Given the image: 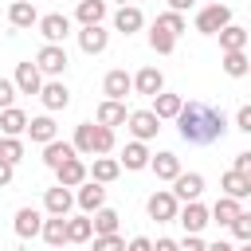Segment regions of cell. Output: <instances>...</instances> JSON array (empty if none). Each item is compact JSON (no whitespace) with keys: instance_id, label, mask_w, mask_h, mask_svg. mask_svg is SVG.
Returning <instances> with one entry per match:
<instances>
[{"instance_id":"cell-1","label":"cell","mask_w":251,"mask_h":251,"mask_svg":"<svg viewBox=\"0 0 251 251\" xmlns=\"http://www.w3.org/2000/svg\"><path fill=\"white\" fill-rule=\"evenodd\" d=\"M176 129H180V137L188 145H216V141H224L227 122L208 102H184L180 114H176Z\"/></svg>"},{"instance_id":"cell-2","label":"cell","mask_w":251,"mask_h":251,"mask_svg":"<svg viewBox=\"0 0 251 251\" xmlns=\"http://www.w3.org/2000/svg\"><path fill=\"white\" fill-rule=\"evenodd\" d=\"M67 47L63 43H43L39 47V55H35V71L39 75H51V78H59L63 71H67Z\"/></svg>"},{"instance_id":"cell-3","label":"cell","mask_w":251,"mask_h":251,"mask_svg":"<svg viewBox=\"0 0 251 251\" xmlns=\"http://www.w3.org/2000/svg\"><path fill=\"white\" fill-rule=\"evenodd\" d=\"M227 24H231V8H227V4H208V8L196 12V31H200V35H216V31H224Z\"/></svg>"},{"instance_id":"cell-4","label":"cell","mask_w":251,"mask_h":251,"mask_svg":"<svg viewBox=\"0 0 251 251\" xmlns=\"http://www.w3.org/2000/svg\"><path fill=\"white\" fill-rule=\"evenodd\" d=\"M176 196L169 192V188H157L149 200H145V212H149V220H157V224H173L176 220Z\"/></svg>"},{"instance_id":"cell-5","label":"cell","mask_w":251,"mask_h":251,"mask_svg":"<svg viewBox=\"0 0 251 251\" xmlns=\"http://www.w3.org/2000/svg\"><path fill=\"white\" fill-rule=\"evenodd\" d=\"M126 126H129L133 141H153V137L161 133V122L153 118V110H133V114H126Z\"/></svg>"},{"instance_id":"cell-6","label":"cell","mask_w":251,"mask_h":251,"mask_svg":"<svg viewBox=\"0 0 251 251\" xmlns=\"http://www.w3.org/2000/svg\"><path fill=\"white\" fill-rule=\"evenodd\" d=\"M169 192L176 196V204H180V200L192 204V200H200V192H204V176H200V173H176Z\"/></svg>"},{"instance_id":"cell-7","label":"cell","mask_w":251,"mask_h":251,"mask_svg":"<svg viewBox=\"0 0 251 251\" xmlns=\"http://www.w3.org/2000/svg\"><path fill=\"white\" fill-rule=\"evenodd\" d=\"M176 224L188 231V235H200L212 220H208V208L200 204V200H192V204H184V208H176Z\"/></svg>"},{"instance_id":"cell-8","label":"cell","mask_w":251,"mask_h":251,"mask_svg":"<svg viewBox=\"0 0 251 251\" xmlns=\"http://www.w3.org/2000/svg\"><path fill=\"white\" fill-rule=\"evenodd\" d=\"M39 35H43L47 43H63V39L71 35V20H67L63 12H47V16H39Z\"/></svg>"},{"instance_id":"cell-9","label":"cell","mask_w":251,"mask_h":251,"mask_svg":"<svg viewBox=\"0 0 251 251\" xmlns=\"http://www.w3.org/2000/svg\"><path fill=\"white\" fill-rule=\"evenodd\" d=\"M129 78H133V94H141V98H153V94L165 90V75H161L157 67H141V71L129 75Z\"/></svg>"},{"instance_id":"cell-10","label":"cell","mask_w":251,"mask_h":251,"mask_svg":"<svg viewBox=\"0 0 251 251\" xmlns=\"http://www.w3.org/2000/svg\"><path fill=\"white\" fill-rule=\"evenodd\" d=\"M75 204H78L86 216H94L98 208H106V188H102V184H94V180H82V184H78V192H75Z\"/></svg>"},{"instance_id":"cell-11","label":"cell","mask_w":251,"mask_h":251,"mask_svg":"<svg viewBox=\"0 0 251 251\" xmlns=\"http://www.w3.org/2000/svg\"><path fill=\"white\" fill-rule=\"evenodd\" d=\"M71 208H75V192L71 188H47L43 192V212L47 216H71Z\"/></svg>"},{"instance_id":"cell-12","label":"cell","mask_w":251,"mask_h":251,"mask_svg":"<svg viewBox=\"0 0 251 251\" xmlns=\"http://www.w3.org/2000/svg\"><path fill=\"white\" fill-rule=\"evenodd\" d=\"M12 86H16L20 94H39L43 75L35 71V63H31V59H27V63H16V78H12Z\"/></svg>"},{"instance_id":"cell-13","label":"cell","mask_w":251,"mask_h":251,"mask_svg":"<svg viewBox=\"0 0 251 251\" xmlns=\"http://www.w3.org/2000/svg\"><path fill=\"white\" fill-rule=\"evenodd\" d=\"M12 227H16L20 239H35L39 227H43V212H39V208H20L16 220H12Z\"/></svg>"},{"instance_id":"cell-14","label":"cell","mask_w":251,"mask_h":251,"mask_svg":"<svg viewBox=\"0 0 251 251\" xmlns=\"http://www.w3.org/2000/svg\"><path fill=\"white\" fill-rule=\"evenodd\" d=\"M78 47H82L86 55H102V51L110 47V31H106L102 24H94V27H82V31H78Z\"/></svg>"},{"instance_id":"cell-15","label":"cell","mask_w":251,"mask_h":251,"mask_svg":"<svg viewBox=\"0 0 251 251\" xmlns=\"http://www.w3.org/2000/svg\"><path fill=\"white\" fill-rule=\"evenodd\" d=\"M102 90H106L110 102H126V94H133V78H129L126 71H110V75L102 78Z\"/></svg>"},{"instance_id":"cell-16","label":"cell","mask_w":251,"mask_h":251,"mask_svg":"<svg viewBox=\"0 0 251 251\" xmlns=\"http://www.w3.org/2000/svg\"><path fill=\"white\" fill-rule=\"evenodd\" d=\"M39 102H43L47 110H67V106H71V90H67L59 78H51V82L39 86Z\"/></svg>"},{"instance_id":"cell-17","label":"cell","mask_w":251,"mask_h":251,"mask_svg":"<svg viewBox=\"0 0 251 251\" xmlns=\"http://www.w3.org/2000/svg\"><path fill=\"white\" fill-rule=\"evenodd\" d=\"M35 145H47V141H55L59 137V126L51 122V114H43V118H27V129H24Z\"/></svg>"},{"instance_id":"cell-18","label":"cell","mask_w":251,"mask_h":251,"mask_svg":"<svg viewBox=\"0 0 251 251\" xmlns=\"http://www.w3.org/2000/svg\"><path fill=\"white\" fill-rule=\"evenodd\" d=\"M149 157H153V153H149L145 141H129V145L122 149V161H118V165H126L129 173H141V169H149Z\"/></svg>"},{"instance_id":"cell-19","label":"cell","mask_w":251,"mask_h":251,"mask_svg":"<svg viewBox=\"0 0 251 251\" xmlns=\"http://www.w3.org/2000/svg\"><path fill=\"white\" fill-rule=\"evenodd\" d=\"M55 176H59V188H78V184L86 180V165H82V157L63 161V165L55 169Z\"/></svg>"},{"instance_id":"cell-20","label":"cell","mask_w":251,"mask_h":251,"mask_svg":"<svg viewBox=\"0 0 251 251\" xmlns=\"http://www.w3.org/2000/svg\"><path fill=\"white\" fill-rule=\"evenodd\" d=\"M220 184H224V196H231V200H247V196H251V176H247V173L227 169V173L220 176Z\"/></svg>"},{"instance_id":"cell-21","label":"cell","mask_w":251,"mask_h":251,"mask_svg":"<svg viewBox=\"0 0 251 251\" xmlns=\"http://www.w3.org/2000/svg\"><path fill=\"white\" fill-rule=\"evenodd\" d=\"M141 24H145V16H141V8H133V4H126V8L114 12V31H122V35L141 31Z\"/></svg>"},{"instance_id":"cell-22","label":"cell","mask_w":251,"mask_h":251,"mask_svg":"<svg viewBox=\"0 0 251 251\" xmlns=\"http://www.w3.org/2000/svg\"><path fill=\"white\" fill-rule=\"evenodd\" d=\"M180 106H184L180 94H165V90L153 94V118H157V122H173V118L180 114Z\"/></svg>"},{"instance_id":"cell-23","label":"cell","mask_w":251,"mask_h":251,"mask_svg":"<svg viewBox=\"0 0 251 251\" xmlns=\"http://www.w3.org/2000/svg\"><path fill=\"white\" fill-rule=\"evenodd\" d=\"M86 176H90L94 184H110V180L122 176V165H118L114 157H94V165L86 169Z\"/></svg>"},{"instance_id":"cell-24","label":"cell","mask_w":251,"mask_h":251,"mask_svg":"<svg viewBox=\"0 0 251 251\" xmlns=\"http://www.w3.org/2000/svg\"><path fill=\"white\" fill-rule=\"evenodd\" d=\"M8 24H12V27H31V24H39L35 4H31V0H12V8H8Z\"/></svg>"},{"instance_id":"cell-25","label":"cell","mask_w":251,"mask_h":251,"mask_svg":"<svg viewBox=\"0 0 251 251\" xmlns=\"http://www.w3.org/2000/svg\"><path fill=\"white\" fill-rule=\"evenodd\" d=\"M71 157H78L71 141H59V137H55V141H47V145H43V165H47V169H59V165H63V161H71Z\"/></svg>"},{"instance_id":"cell-26","label":"cell","mask_w":251,"mask_h":251,"mask_svg":"<svg viewBox=\"0 0 251 251\" xmlns=\"http://www.w3.org/2000/svg\"><path fill=\"white\" fill-rule=\"evenodd\" d=\"M149 169L157 173V180H173V176L180 173V157L169 153V149H161L157 157H149Z\"/></svg>"},{"instance_id":"cell-27","label":"cell","mask_w":251,"mask_h":251,"mask_svg":"<svg viewBox=\"0 0 251 251\" xmlns=\"http://www.w3.org/2000/svg\"><path fill=\"white\" fill-rule=\"evenodd\" d=\"M39 235H43L47 247H63L67 243V216H47L43 227H39Z\"/></svg>"},{"instance_id":"cell-28","label":"cell","mask_w":251,"mask_h":251,"mask_svg":"<svg viewBox=\"0 0 251 251\" xmlns=\"http://www.w3.org/2000/svg\"><path fill=\"white\" fill-rule=\"evenodd\" d=\"M75 20H78L82 27H94V24H102V20H106V0H78V8H75Z\"/></svg>"},{"instance_id":"cell-29","label":"cell","mask_w":251,"mask_h":251,"mask_svg":"<svg viewBox=\"0 0 251 251\" xmlns=\"http://www.w3.org/2000/svg\"><path fill=\"white\" fill-rule=\"evenodd\" d=\"M220 35V47H224V55L227 51H247V27H239V24H227L224 31H216Z\"/></svg>"},{"instance_id":"cell-30","label":"cell","mask_w":251,"mask_h":251,"mask_svg":"<svg viewBox=\"0 0 251 251\" xmlns=\"http://www.w3.org/2000/svg\"><path fill=\"white\" fill-rule=\"evenodd\" d=\"M0 129H4V137H20V133L27 129V114H24V110H16V106L0 110Z\"/></svg>"},{"instance_id":"cell-31","label":"cell","mask_w":251,"mask_h":251,"mask_svg":"<svg viewBox=\"0 0 251 251\" xmlns=\"http://www.w3.org/2000/svg\"><path fill=\"white\" fill-rule=\"evenodd\" d=\"M118 220H122V216H118L114 208H98V212L90 216V231H94V235H118Z\"/></svg>"},{"instance_id":"cell-32","label":"cell","mask_w":251,"mask_h":251,"mask_svg":"<svg viewBox=\"0 0 251 251\" xmlns=\"http://www.w3.org/2000/svg\"><path fill=\"white\" fill-rule=\"evenodd\" d=\"M98 126H106V129H114V126H126V102H102L98 106Z\"/></svg>"},{"instance_id":"cell-33","label":"cell","mask_w":251,"mask_h":251,"mask_svg":"<svg viewBox=\"0 0 251 251\" xmlns=\"http://www.w3.org/2000/svg\"><path fill=\"white\" fill-rule=\"evenodd\" d=\"M239 212H243V208H239V200H231V196H220V200L208 208V220H216V224H231Z\"/></svg>"},{"instance_id":"cell-34","label":"cell","mask_w":251,"mask_h":251,"mask_svg":"<svg viewBox=\"0 0 251 251\" xmlns=\"http://www.w3.org/2000/svg\"><path fill=\"white\" fill-rule=\"evenodd\" d=\"M90 235V216H67V243H86Z\"/></svg>"},{"instance_id":"cell-35","label":"cell","mask_w":251,"mask_h":251,"mask_svg":"<svg viewBox=\"0 0 251 251\" xmlns=\"http://www.w3.org/2000/svg\"><path fill=\"white\" fill-rule=\"evenodd\" d=\"M75 153H82V157H94V122H82L78 129H75Z\"/></svg>"},{"instance_id":"cell-36","label":"cell","mask_w":251,"mask_h":251,"mask_svg":"<svg viewBox=\"0 0 251 251\" xmlns=\"http://www.w3.org/2000/svg\"><path fill=\"white\" fill-rule=\"evenodd\" d=\"M224 71H227L231 78H243V75L251 71V63H247V51H227V55H224Z\"/></svg>"},{"instance_id":"cell-37","label":"cell","mask_w":251,"mask_h":251,"mask_svg":"<svg viewBox=\"0 0 251 251\" xmlns=\"http://www.w3.org/2000/svg\"><path fill=\"white\" fill-rule=\"evenodd\" d=\"M157 27H161V31H169L173 39H176L180 31H188V24H184V16H180V12H161V16H157Z\"/></svg>"},{"instance_id":"cell-38","label":"cell","mask_w":251,"mask_h":251,"mask_svg":"<svg viewBox=\"0 0 251 251\" xmlns=\"http://www.w3.org/2000/svg\"><path fill=\"white\" fill-rule=\"evenodd\" d=\"M0 161L20 165V161H24V141H20V137H0Z\"/></svg>"},{"instance_id":"cell-39","label":"cell","mask_w":251,"mask_h":251,"mask_svg":"<svg viewBox=\"0 0 251 251\" xmlns=\"http://www.w3.org/2000/svg\"><path fill=\"white\" fill-rule=\"evenodd\" d=\"M149 47H153L157 55H173V47H176V39H173L169 31H161V27L153 24V31H149Z\"/></svg>"},{"instance_id":"cell-40","label":"cell","mask_w":251,"mask_h":251,"mask_svg":"<svg viewBox=\"0 0 251 251\" xmlns=\"http://www.w3.org/2000/svg\"><path fill=\"white\" fill-rule=\"evenodd\" d=\"M94 153H98V157L114 153V129H106V126H94Z\"/></svg>"},{"instance_id":"cell-41","label":"cell","mask_w":251,"mask_h":251,"mask_svg":"<svg viewBox=\"0 0 251 251\" xmlns=\"http://www.w3.org/2000/svg\"><path fill=\"white\" fill-rule=\"evenodd\" d=\"M227 227H231V235H235L239 243H251V216H247V212H239Z\"/></svg>"},{"instance_id":"cell-42","label":"cell","mask_w":251,"mask_h":251,"mask_svg":"<svg viewBox=\"0 0 251 251\" xmlns=\"http://www.w3.org/2000/svg\"><path fill=\"white\" fill-rule=\"evenodd\" d=\"M94 251H126L122 235H94Z\"/></svg>"},{"instance_id":"cell-43","label":"cell","mask_w":251,"mask_h":251,"mask_svg":"<svg viewBox=\"0 0 251 251\" xmlns=\"http://www.w3.org/2000/svg\"><path fill=\"white\" fill-rule=\"evenodd\" d=\"M12 98H16L12 78H0V110H8V106H12Z\"/></svg>"},{"instance_id":"cell-44","label":"cell","mask_w":251,"mask_h":251,"mask_svg":"<svg viewBox=\"0 0 251 251\" xmlns=\"http://www.w3.org/2000/svg\"><path fill=\"white\" fill-rule=\"evenodd\" d=\"M235 129L251 133V106H239V114H235Z\"/></svg>"},{"instance_id":"cell-45","label":"cell","mask_w":251,"mask_h":251,"mask_svg":"<svg viewBox=\"0 0 251 251\" xmlns=\"http://www.w3.org/2000/svg\"><path fill=\"white\" fill-rule=\"evenodd\" d=\"M231 169H235V173H247V176H251V153H247V149H243V153H235V165H231Z\"/></svg>"},{"instance_id":"cell-46","label":"cell","mask_w":251,"mask_h":251,"mask_svg":"<svg viewBox=\"0 0 251 251\" xmlns=\"http://www.w3.org/2000/svg\"><path fill=\"white\" fill-rule=\"evenodd\" d=\"M126 251H153V239H145V235H133V239L126 243Z\"/></svg>"},{"instance_id":"cell-47","label":"cell","mask_w":251,"mask_h":251,"mask_svg":"<svg viewBox=\"0 0 251 251\" xmlns=\"http://www.w3.org/2000/svg\"><path fill=\"white\" fill-rule=\"evenodd\" d=\"M176 251H204V239L200 235H184V243H176Z\"/></svg>"},{"instance_id":"cell-48","label":"cell","mask_w":251,"mask_h":251,"mask_svg":"<svg viewBox=\"0 0 251 251\" xmlns=\"http://www.w3.org/2000/svg\"><path fill=\"white\" fill-rule=\"evenodd\" d=\"M12 173H16V165L0 161V188H8V184H12Z\"/></svg>"},{"instance_id":"cell-49","label":"cell","mask_w":251,"mask_h":251,"mask_svg":"<svg viewBox=\"0 0 251 251\" xmlns=\"http://www.w3.org/2000/svg\"><path fill=\"white\" fill-rule=\"evenodd\" d=\"M192 4H196V0H169V12H180V16H184Z\"/></svg>"},{"instance_id":"cell-50","label":"cell","mask_w":251,"mask_h":251,"mask_svg":"<svg viewBox=\"0 0 251 251\" xmlns=\"http://www.w3.org/2000/svg\"><path fill=\"white\" fill-rule=\"evenodd\" d=\"M204 251H235L227 239H216V243H204Z\"/></svg>"},{"instance_id":"cell-51","label":"cell","mask_w":251,"mask_h":251,"mask_svg":"<svg viewBox=\"0 0 251 251\" xmlns=\"http://www.w3.org/2000/svg\"><path fill=\"white\" fill-rule=\"evenodd\" d=\"M153 251H176V239H157Z\"/></svg>"},{"instance_id":"cell-52","label":"cell","mask_w":251,"mask_h":251,"mask_svg":"<svg viewBox=\"0 0 251 251\" xmlns=\"http://www.w3.org/2000/svg\"><path fill=\"white\" fill-rule=\"evenodd\" d=\"M235 251H251V243H239V247H235Z\"/></svg>"},{"instance_id":"cell-53","label":"cell","mask_w":251,"mask_h":251,"mask_svg":"<svg viewBox=\"0 0 251 251\" xmlns=\"http://www.w3.org/2000/svg\"><path fill=\"white\" fill-rule=\"evenodd\" d=\"M118 4H122V8H126V4H129V0H118Z\"/></svg>"}]
</instances>
